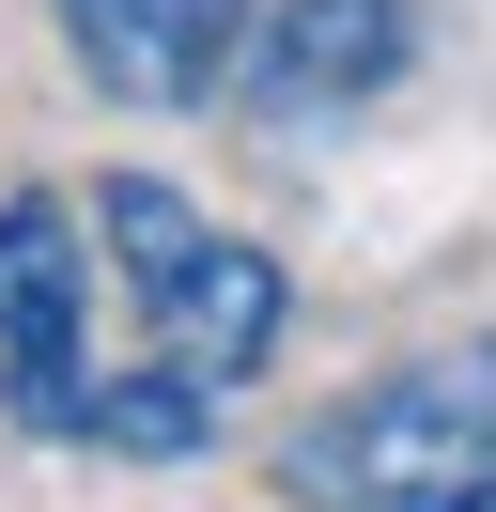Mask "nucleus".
Returning a JSON list of instances; mask_svg holds the SVG:
<instances>
[{
	"mask_svg": "<svg viewBox=\"0 0 496 512\" xmlns=\"http://www.w3.org/2000/svg\"><path fill=\"white\" fill-rule=\"evenodd\" d=\"M295 280L155 171L0 202V419L109 466H186L279 357Z\"/></svg>",
	"mask_w": 496,
	"mask_h": 512,
	"instance_id": "nucleus-1",
	"label": "nucleus"
},
{
	"mask_svg": "<svg viewBox=\"0 0 496 512\" xmlns=\"http://www.w3.org/2000/svg\"><path fill=\"white\" fill-rule=\"evenodd\" d=\"M481 466H496V342H434V357L341 388L326 419L279 435V497L295 512H434Z\"/></svg>",
	"mask_w": 496,
	"mask_h": 512,
	"instance_id": "nucleus-2",
	"label": "nucleus"
},
{
	"mask_svg": "<svg viewBox=\"0 0 496 512\" xmlns=\"http://www.w3.org/2000/svg\"><path fill=\"white\" fill-rule=\"evenodd\" d=\"M403 47H419V16H403V0H264V16H248V47H233V78H248V109L310 125V109L388 94Z\"/></svg>",
	"mask_w": 496,
	"mask_h": 512,
	"instance_id": "nucleus-3",
	"label": "nucleus"
},
{
	"mask_svg": "<svg viewBox=\"0 0 496 512\" xmlns=\"http://www.w3.org/2000/svg\"><path fill=\"white\" fill-rule=\"evenodd\" d=\"M47 16L109 109H202L248 47V0H47Z\"/></svg>",
	"mask_w": 496,
	"mask_h": 512,
	"instance_id": "nucleus-4",
	"label": "nucleus"
},
{
	"mask_svg": "<svg viewBox=\"0 0 496 512\" xmlns=\"http://www.w3.org/2000/svg\"><path fill=\"white\" fill-rule=\"evenodd\" d=\"M434 512H496V466H481V481H465V497H434Z\"/></svg>",
	"mask_w": 496,
	"mask_h": 512,
	"instance_id": "nucleus-5",
	"label": "nucleus"
}]
</instances>
